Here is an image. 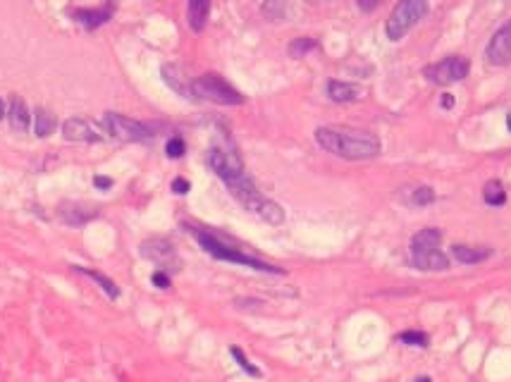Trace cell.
Wrapping results in <instances>:
<instances>
[{"mask_svg":"<svg viewBox=\"0 0 511 382\" xmlns=\"http://www.w3.org/2000/svg\"><path fill=\"white\" fill-rule=\"evenodd\" d=\"M316 141L327 153L344 160H370L380 156V139L351 127H318Z\"/></svg>","mask_w":511,"mask_h":382,"instance_id":"6da1fadb","label":"cell"},{"mask_svg":"<svg viewBox=\"0 0 511 382\" xmlns=\"http://www.w3.org/2000/svg\"><path fill=\"white\" fill-rule=\"evenodd\" d=\"M189 232L196 237V241L201 244V249L206 251V254H211L213 258H218V261L237 263V265L251 268V270H258V272H270V275H285L282 268H275V265H270V263L258 261V258L244 254L242 249L225 244V241L218 239V237H215V234H211V232H201V230H194V227H191Z\"/></svg>","mask_w":511,"mask_h":382,"instance_id":"7a4b0ae2","label":"cell"},{"mask_svg":"<svg viewBox=\"0 0 511 382\" xmlns=\"http://www.w3.org/2000/svg\"><path fill=\"white\" fill-rule=\"evenodd\" d=\"M191 94L194 98H203V101L218 103V105H242L244 103V96L215 72H208V74H201L199 79L191 81Z\"/></svg>","mask_w":511,"mask_h":382,"instance_id":"3957f363","label":"cell"},{"mask_svg":"<svg viewBox=\"0 0 511 382\" xmlns=\"http://www.w3.org/2000/svg\"><path fill=\"white\" fill-rule=\"evenodd\" d=\"M427 14V0H399L387 19L389 41H399L409 34L414 24H418Z\"/></svg>","mask_w":511,"mask_h":382,"instance_id":"277c9868","label":"cell"},{"mask_svg":"<svg viewBox=\"0 0 511 382\" xmlns=\"http://www.w3.org/2000/svg\"><path fill=\"white\" fill-rule=\"evenodd\" d=\"M103 127L110 137L119 139V141H129V143H142V141H151L155 137L153 129L139 120H132L127 115H119V112H106L103 117Z\"/></svg>","mask_w":511,"mask_h":382,"instance_id":"5b68a950","label":"cell"},{"mask_svg":"<svg viewBox=\"0 0 511 382\" xmlns=\"http://www.w3.org/2000/svg\"><path fill=\"white\" fill-rule=\"evenodd\" d=\"M468 70H471V63H468L463 55H450V58L440 60V63L425 67V77L432 81V84H454V81L466 79Z\"/></svg>","mask_w":511,"mask_h":382,"instance_id":"8992f818","label":"cell"},{"mask_svg":"<svg viewBox=\"0 0 511 382\" xmlns=\"http://www.w3.org/2000/svg\"><path fill=\"white\" fill-rule=\"evenodd\" d=\"M208 165L211 170L222 179V182H232V179L244 174V163L234 151H225V148H211L208 151Z\"/></svg>","mask_w":511,"mask_h":382,"instance_id":"52a82bcc","label":"cell"},{"mask_svg":"<svg viewBox=\"0 0 511 382\" xmlns=\"http://www.w3.org/2000/svg\"><path fill=\"white\" fill-rule=\"evenodd\" d=\"M244 208H247L249 213H253L256 218H260L263 223H268V225H282L285 223V208H282V205L275 203V201L268 199V196H263L260 191L253 196V199H249L247 203H244Z\"/></svg>","mask_w":511,"mask_h":382,"instance_id":"ba28073f","label":"cell"},{"mask_svg":"<svg viewBox=\"0 0 511 382\" xmlns=\"http://www.w3.org/2000/svg\"><path fill=\"white\" fill-rule=\"evenodd\" d=\"M485 55H488V63H492L497 67H504L511 63V19L502 29L494 32V36L488 43Z\"/></svg>","mask_w":511,"mask_h":382,"instance_id":"9c48e42d","label":"cell"},{"mask_svg":"<svg viewBox=\"0 0 511 382\" xmlns=\"http://www.w3.org/2000/svg\"><path fill=\"white\" fill-rule=\"evenodd\" d=\"M142 256L148 258V261L158 263V265H170V263H177V254L172 241L163 239V237H153V239H146L142 244Z\"/></svg>","mask_w":511,"mask_h":382,"instance_id":"30bf717a","label":"cell"},{"mask_svg":"<svg viewBox=\"0 0 511 382\" xmlns=\"http://www.w3.org/2000/svg\"><path fill=\"white\" fill-rule=\"evenodd\" d=\"M113 12H115V0H108L106 8H98V10H72V17H75L77 24H81L88 32H93L101 24H106L113 17Z\"/></svg>","mask_w":511,"mask_h":382,"instance_id":"8fae6325","label":"cell"},{"mask_svg":"<svg viewBox=\"0 0 511 382\" xmlns=\"http://www.w3.org/2000/svg\"><path fill=\"white\" fill-rule=\"evenodd\" d=\"M62 137L67 139V141H101V134L96 132L91 125H88L86 120H81V117H70V120H65V125H62Z\"/></svg>","mask_w":511,"mask_h":382,"instance_id":"7c38bea8","label":"cell"},{"mask_svg":"<svg viewBox=\"0 0 511 382\" xmlns=\"http://www.w3.org/2000/svg\"><path fill=\"white\" fill-rule=\"evenodd\" d=\"M411 263H414L418 270H435V272H442L450 268V258L442 254L440 249H430V251H421V254H411Z\"/></svg>","mask_w":511,"mask_h":382,"instance_id":"4fadbf2b","label":"cell"},{"mask_svg":"<svg viewBox=\"0 0 511 382\" xmlns=\"http://www.w3.org/2000/svg\"><path fill=\"white\" fill-rule=\"evenodd\" d=\"M327 96L335 103H351L363 96V89L356 84H349V81L332 79V81H327Z\"/></svg>","mask_w":511,"mask_h":382,"instance_id":"5bb4252c","label":"cell"},{"mask_svg":"<svg viewBox=\"0 0 511 382\" xmlns=\"http://www.w3.org/2000/svg\"><path fill=\"white\" fill-rule=\"evenodd\" d=\"M452 254L459 263L463 265H476V263H483L492 256V249L490 246H468V244H456L452 246Z\"/></svg>","mask_w":511,"mask_h":382,"instance_id":"9a60e30c","label":"cell"},{"mask_svg":"<svg viewBox=\"0 0 511 382\" xmlns=\"http://www.w3.org/2000/svg\"><path fill=\"white\" fill-rule=\"evenodd\" d=\"M208 14H211V0H189V5H186V22H189L191 32H203Z\"/></svg>","mask_w":511,"mask_h":382,"instance_id":"2e32d148","label":"cell"},{"mask_svg":"<svg viewBox=\"0 0 511 382\" xmlns=\"http://www.w3.org/2000/svg\"><path fill=\"white\" fill-rule=\"evenodd\" d=\"M442 241V232L435 230V227H425L418 234H414L409 244V254H421V251H430V249H440Z\"/></svg>","mask_w":511,"mask_h":382,"instance_id":"e0dca14e","label":"cell"},{"mask_svg":"<svg viewBox=\"0 0 511 382\" xmlns=\"http://www.w3.org/2000/svg\"><path fill=\"white\" fill-rule=\"evenodd\" d=\"M57 215H60V220L65 225H84L88 220L96 218V210H86L84 205L79 203H62L60 208H57Z\"/></svg>","mask_w":511,"mask_h":382,"instance_id":"ac0fdd59","label":"cell"},{"mask_svg":"<svg viewBox=\"0 0 511 382\" xmlns=\"http://www.w3.org/2000/svg\"><path fill=\"white\" fill-rule=\"evenodd\" d=\"M8 120L15 132H27L29 129V108L19 96H12V101H10Z\"/></svg>","mask_w":511,"mask_h":382,"instance_id":"d6986e66","label":"cell"},{"mask_svg":"<svg viewBox=\"0 0 511 382\" xmlns=\"http://www.w3.org/2000/svg\"><path fill=\"white\" fill-rule=\"evenodd\" d=\"M55 127H57V120H55L53 112L46 110V108H36V112H34V132H36V137H39V139L50 137V134L55 132Z\"/></svg>","mask_w":511,"mask_h":382,"instance_id":"ffe728a7","label":"cell"},{"mask_svg":"<svg viewBox=\"0 0 511 382\" xmlns=\"http://www.w3.org/2000/svg\"><path fill=\"white\" fill-rule=\"evenodd\" d=\"M163 79H165V84H168L172 91H177L180 96L194 98V94H191V84H186V81L182 79V77H180V70H177V67L165 65V67H163Z\"/></svg>","mask_w":511,"mask_h":382,"instance_id":"44dd1931","label":"cell"},{"mask_svg":"<svg viewBox=\"0 0 511 382\" xmlns=\"http://www.w3.org/2000/svg\"><path fill=\"white\" fill-rule=\"evenodd\" d=\"M75 270L77 272H81V275H86V277H91L96 285H101V289L103 292L108 294L110 299H117L119 296V289H117V285L110 280L108 275H103V272H98V270H88V268H81V265H75Z\"/></svg>","mask_w":511,"mask_h":382,"instance_id":"7402d4cb","label":"cell"},{"mask_svg":"<svg viewBox=\"0 0 511 382\" xmlns=\"http://www.w3.org/2000/svg\"><path fill=\"white\" fill-rule=\"evenodd\" d=\"M483 199L488 205H504L507 203V191H504L499 179H490L483 189Z\"/></svg>","mask_w":511,"mask_h":382,"instance_id":"603a6c76","label":"cell"},{"mask_svg":"<svg viewBox=\"0 0 511 382\" xmlns=\"http://www.w3.org/2000/svg\"><path fill=\"white\" fill-rule=\"evenodd\" d=\"M318 48V41L316 39H309V36H301V39H294L289 43V55L291 58H304L306 53H311V50Z\"/></svg>","mask_w":511,"mask_h":382,"instance_id":"cb8c5ba5","label":"cell"},{"mask_svg":"<svg viewBox=\"0 0 511 382\" xmlns=\"http://www.w3.org/2000/svg\"><path fill=\"white\" fill-rule=\"evenodd\" d=\"M229 354L234 356V361H237V365L244 370V373H249V375H251V378H260V370L256 368V365L251 363V361L247 359V354H244L242 349H239V347H232V349H229Z\"/></svg>","mask_w":511,"mask_h":382,"instance_id":"d4e9b609","label":"cell"},{"mask_svg":"<svg viewBox=\"0 0 511 382\" xmlns=\"http://www.w3.org/2000/svg\"><path fill=\"white\" fill-rule=\"evenodd\" d=\"M399 342H404V344H409V347H421V349H425L427 347V334L425 332H418V330H406V332H401L399 334Z\"/></svg>","mask_w":511,"mask_h":382,"instance_id":"484cf974","label":"cell"},{"mask_svg":"<svg viewBox=\"0 0 511 382\" xmlns=\"http://www.w3.org/2000/svg\"><path fill=\"white\" fill-rule=\"evenodd\" d=\"M265 17H270L273 22H280L285 17V0H265L263 3Z\"/></svg>","mask_w":511,"mask_h":382,"instance_id":"4316f807","label":"cell"},{"mask_svg":"<svg viewBox=\"0 0 511 382\" xmlns=\"http://www.w3.org/2000/svg\"><path fill=\"white\" fill-rule=\"evenodd\" d=\"M432 201H435V191H432L430 187H418V189H414V194H411V203L418 205V208L430 205Z\"/></svg>","mask_w":511,"mask_h":382,"instance_id":"83f0119b","label":"cell"},{"mask_svg":"<svg viewBox=\"0 0 511 382\" xmlns=\"http://www.w3.org/2000/svg\"><path fill=\"white\" fill-rule=\"evenodd\" d=\"M184 151H186V146L180 137H172L168 141V146H165V153H168L170 158H182L184 156Z\"/></svg>","mask_w":511,"mask_h":382,"instance_id":"f1b7e54d","label":"cell"},{"mask_svg":"<svg viewBox=\"0 0 511 382\" xmlns=\"http://www.w3.org/2000/svg\"><path fill=\"white\" fill-rule=\"evenodd\" d=\"M151 282H153L158 289H170V277L165 270H155L153 275H151Z\"/></svg>","mask_w":511,"mask_h":382,"instance_id":"f546056e","label":"cell"},{"mask_svg":"<svg viewBox=\"0 0 511 382\" xmlns=\"http://www.w3.org/2000/svg\"><path fill=\"white\" fill-rule=\"evenodd\" d=\"M189 189H191V184L186 182L184 177H177V179H172V191H175V194L184 196V194H186V191H189Z\"/></svg>","mask_w":511,"mask_h":382,"instance_id":"4dcf8cb0","label":"cell"},{"mask_svg":"<svg viewBox=\"0 0 511 382\" xmlns=\"http://www.w3.org/2000/svg\"><path fill=\"white\" fill-rule=\"evenodd\" d=\"M93 187L101 189V191H108V189H113V179L103 177V174H96V177H93Z\"/></svg>","mask_w":511,"mask_h":382,"instance_id":"1f68e13d","label":"cell"},{"mask_svg":"<svg viewBox=\"0 0 511 382\" xmlns=\"http://www.w3.org/2000/svg\"><path fill=\"white\" fill-rule=\"evenodd\" d=\"M380 3H383V0H356V5L363 10V12H370V10H375Z\"/></svg>","mask_w":511,"mask_h":382,"instance_id":"d6a6232c","label":"cell"},{"mask_svg":"<svg viewBox=\"0 0 511 382\" xmlns=\"http://www.w3.org/2000/svg\"><path fill=\"white\" fill-rule=\"evenodd\" d=\"M442 108H454V96L442 94Z\"/></svg>","mask_w":511,"mask_h":382,"instance_id":"836d02e7","label":"cell"},{"mask_svg":"<svg viewBox=\"0 0 511 382\" xmlns=\"http://www.w3.org/2000/svg\"><path fill=\"white\" fill-rule=\"evenodd\" d=\"M5 117V103H3V98H0V120Z\"/></svg>","mask_w":511,"mask_h":382,"instance_id":"e575fe53","label":"cell"},{"mask_svg":"<svg viewBox=\"0 0 511 382\" xmlns=\"http://www.w3.org/2000/svg\"><path fill=\"white\" fill-rule=\"evenodd\" d=\"M416 382H432V380H430V378H418Z\"/></svg>","mask_w":511,"mask_h":382,"instance_id":"d590c367","label":"cell"},{"mask_svg":"<svg viewBox=\"0 0 511 382\" xmlns=\"http://www.w3.org/2000/svg\"><path fill=\"white\" fill-rule=\"evenodd\" d=\"M507 127L511 129V112H509V115H507Z\"/></svg>","mask_w":511,"mask_h":382,"instance_id":"8d00e7d4","label":"cell"}]
</instances>
